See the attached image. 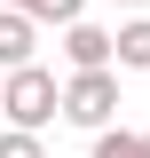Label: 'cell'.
<instances>
[{
    "label": "cell",
    "mask_w": 150,
    "mask_h": 158,
    "mask_svg": "<svg viewBox=\"0 0 150 158\" xmlns=\"http://www.w3.org/2000/svg\"><path fill=\"white\" fill-rule=\"evenodd\" d=\"M95 158H150L142 135H127V127H95Z\"/></svg>",
    "instance_id": "obj_7"
},
{
    "label": "cell",
    "mask_w": 150,
    "mask_h": 158,
    "mask_svg": "<svg viewBox=\"0 0 150 158\" xmlns=\"http://www.w3.org/2000/svg\"><path fill=\"white\" fill-rule=\"evenodd\" d=\"M0 158H48V142L24 135V127H8V135H0Z\"/></svg>",
    "instance_id": "obj_8"
},
{
    "label": "cell",
    "mask_w": 150,
    "mask_h": 158,
    "mask_svg": "<svg viewBox=\"0 0 150 158\" xmlns=\"http://www.w3.org/2000/svg\"><path fill=\"white\" fill-rule=\"evenodd\" d=\"M63 56H71V71H111V32L87 24V16H71L63 24Z\"/></svg>",
    "instance_id": "obj_3"
},
{
    "label": "cell",
    "mask_w": 150,
    "mask_h": 158,
    "mask_svg": "<svg viewBox=\"0 0 150 158\" xmlns=\"http://www.w3.org/2000/svg\"><path fill=\"white\" fill-rule=\"evenodd\" d=\"M0 8H16V16H32V24H71V16H87V0H0Z\"/></svg>",
    "instance_id": "obj_6"
},
{
    "label": "cell",
    "mask_w": 150,
    "mask_h": 158,
    "mask_svg": "<svg viewBox=\"0 0 150 158\" xmlns=\"http://www.w3.org/2000/svg\"><path fill=\"white\" fill-rule=\"evenodd\" d=\"M111 63L119 71H150V16H127L111 32Z\"/></svg>",
    "instance_id": "obj_5"
},
{
    "label": "cell",
    "mask_w": 150,
    "mask_h": 158,
    "mask_svg": "<svg viewBox=\"0 0 150 158\" xmlns=\"http://www.w3.org/2000/svg\"><path fill=\"white\" fill-rule=\"evenodd\" d=\"M0 118L40 135L48 118H56V71L48 63H16V71H0Z\"/></svg>",
    "instance_id": "obj_1"
},
{
    "label": "cell",
    "mask_w": 150,
    "mask_h": 158,
    "mask_svg": "<svg viewBox=\"0 0 150 158\" xmlns=\"http://www.w3.org/2000/svg\"><path fill=\"white\" fill-rule=\"evenodd\" d=\"M127 8H134V0H127Z\"/></svg>",
    "instance_id": "obj_10"
},
{
    "label": "cell",
    "mask_w": 150,
    "mask_h": 158,
    "mask_svg": "<svg viewBox=\"0 0 150 158\" xmlns=\"http://www.w3.org/2000/svg\"><path fill=\"white\" fill-rule=\"evenodd\" d=\"M142 150H150V135H142Z\"/></svg>",
    "instance_id": "obj_9"
},
{
    "label": "cell",
    "mask_w": 150,
    "mask_h": 158,
    "mask_svg": "<svg viewBox=\"0 0 150 158\" xmlns=\"http://www.w3.org/2000/svg\"><path fill=\"white\" fill-rule=\"evenodd\" d=\"M16 63H40V24L0 8V71H16Z\"/></svg>",
    "instance_id": "obj_4"
},
{
    "label": "cell",
    "mask_w": 150,
    "mask_h": 158,
    "mask_svg": "<svg viewBox=\"0 0 150 158\" xmlns=\"http://www.w3.org/2000/svg\"><path fill=\"white\" fill-rule=\"evenodd\" d=\"M56 118H71V127H87V135L111 127V118H119V79L111 71H71L56 87Z\"/></svg>",
    "instance_id": "obj_2"
}]
</instances>
